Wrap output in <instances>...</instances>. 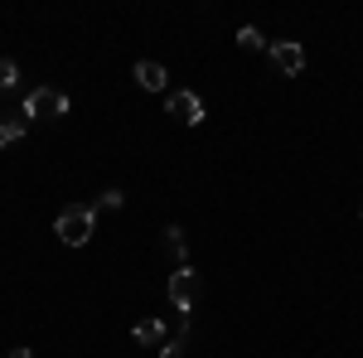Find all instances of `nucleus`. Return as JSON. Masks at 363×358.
<instances>
[{"label":"nucleus","instance_id":"f257e3e1","mask_svg":"<svg viewBox=\"0 0 363 358\" xmlns=\"http://www.w3.org/2000/svg\"><path fill=\"white\" fill-rule=\"evenodd\" d=\"M92 228H97V208H92V203H68V208L58 213V237H63L68 247H83L87 237H92Z\"/></svg>","mask_w":363,"mask_h":358},{"label":"nucleus","instance_id":"f03ea898","mask_svg":"<svg viewBox=\"0 0 363 358\" xmlns=\"http://www.w3.org/2000/svg\"><path fill=\"white\" fill-rule=\"evenodd\" d=\"M68 111V97L63 92H54V87H34L25 97V116L29 121H54V116H63Z\"/></svg>","mask_w":363,"mask_h":358},{"label":"nucleus","instance_id":"7ed1b4c3","mask_svg":"<svg viewBox=\"0 0 363 358\" xmlns=\"http://www.w3.org/2000/svg\"><path fill=\"white\" fill-rule=\"evenodd\" d=\"M169 305L179 310V315H189L199 305V276L189 267H179V272H169Z\"/></svg>","mask_w":363,"mask_h":358},{"label":"nucleus","instance_id":"20e7f679","mask_svg":"<svg viewBox=\"0 0 363 358\" xmlns=\"http://www.w3.org/2000/svg\"><path fill=\"white\" fill-rule=\"evenodd\" d=\"M169 116L179 121V126H199L203 121V102H199V92H169Z\"/></svg>","mask_w":363,"mask_h":358},{"label":"nucleus","instance_id":"39448f33","mask_svg":"<svg viewBox=\"0 0 363 358\" xmlns=\"http://www.w3.org/2000/svg\"><path fill=\"white\" fill-rule=\"evenodd\" d=\"M272 63H277L286 78H296V73L306 68V49H301L296 39H281V44H272Z\"/></svg>","mask_w":363,"mask_h":358},{"label":"nucleus","instance_id":"423d86ee","mask_svg":"<svg viewBox=\"0 0 363 358\" xmlns=\"http://www.w3.org/2000/svg\"><path fill=\"white\" fill-rule=\"evenodd\" d=\"M136 83L145 87V92H165V68H160L155 58H140L136 63Z\"/></svg>","mask_w":363,"mask_h":358},{"label":"nucleus","instance_id":"0eeeda50","mask_svg":"<svg viewBox=\"0 0 363 358\" xmlns=\"http://www.w3.org/2000/svg\"><path fill=\"white\" fill-rule=\"evenodd\" d=\"M136 339L145 344V349H155V354H160L169 334H165V325H160V320H140V325H136Z\"/></svg>","mask_w":363,"mask_h":358},{"label":"nucleus","instance_id":"6e6552de","mask_svg":"<svg viewBox=\"0 0 363 358\" xmlns=\"http://www.w3.org/2000/svg\"><path fill=\"white\" fill-rule=\"evenodd\" d=\"M29 131V116L20 111V116H0V145H15V140H25Z\"/></svg>","mask_w":363,"mask_h":358},{"label":"nucleus","instance_id":"1a4fd4ad","mask_svg":"<svg viewBox=\"0 0 363 358\" xmlns=\"http://www.w3.org/2000/svg\"><path fill=\"white\" fill-rule=\"evenodd\" d=\"M165 252L179 262V267H189V247H184V228H165Z\"/></svg>","mask_w":363,"mask_h":358},{"label":"nucleus","instance_id":"9d476101","mask_svg":"<svg viewBox=\"0 0 363 358\" xmlns=\"http://www.w3.org/2000/svg\"><path fill=\"white\" fill-rule=\"evenodd\" d=\"M20 83V68H15V58H0V92L5 87H15Z\"/></svg>","mask_w":363,"mask_h":358},{"label":"nucleus","instance_id":"9b49d317","mask_svg":"<svg viewBox=\"0 0 363 358\" xmlns=\"http://www.w3.org/2000/svg\"><path fill=\"white\" fill-rule=\"evenodd\" d=\"M238 44H242V49H262V44H267V39H262V29L242 25V29H238Z\"/></svg>","mask_w":363,"mask_h":358},{"label":"nucleus","instance_id":"f8f14e48","mask_svg":"<svg viewBox=\"0 0 363 358\" xmlns=\"http://www.w3.org/2000/svg\"><path fill=\"white\" fill-rule=\"evenodd\" d=\"M184 354V334L179 339H165V349H160V358H179Z\"/></svg>","mask_w":363,"mask_h":358},{"label":"nucleus","instance_id":"ddd939ff","mask_svg":"<svg viewBox=\"0 0 363 358\" xmlns=\"http://www.w3.org/2000/svg\"><path fill=\"white\" fill-rule=\"evenodd\" d=\"M102 208H121V189H107V194H102Z\"/></svg>","mask_w":363,"mask_h":358},{"label":"nucleus","instance_id":"4468645a","mask_svg":"<svg viewBox=\"0 0 363 358\" xmlns=\"http://www.w3.org/2000/svg\"><path fill=\"white\" fill-rule=\"evenodd\" d=\"M10 358H34V354H29V349H10Z\"/></svg>","mask_w":363,"mask_h":358}]
</instances>
